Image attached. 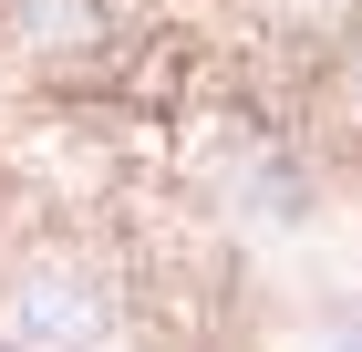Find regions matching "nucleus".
I'll list each match as a JSON object with an SVG mask.
<instances>
[{"instance_id": "f257e3e1", "label": "nucleus", "mask_w": 362, "mask_h": 352, "mask_svg": "<svg viewBox=\"0 0 362 352\" xmlns=\"http://www.w3.org/2000/svg\"><path fill=\"white\" fill-rule=\"evenodd\" d=\"M21 322L42 331V342H93V331H104V311H93V290H83V280H31Z\"/></svg>"}]
</instances>
